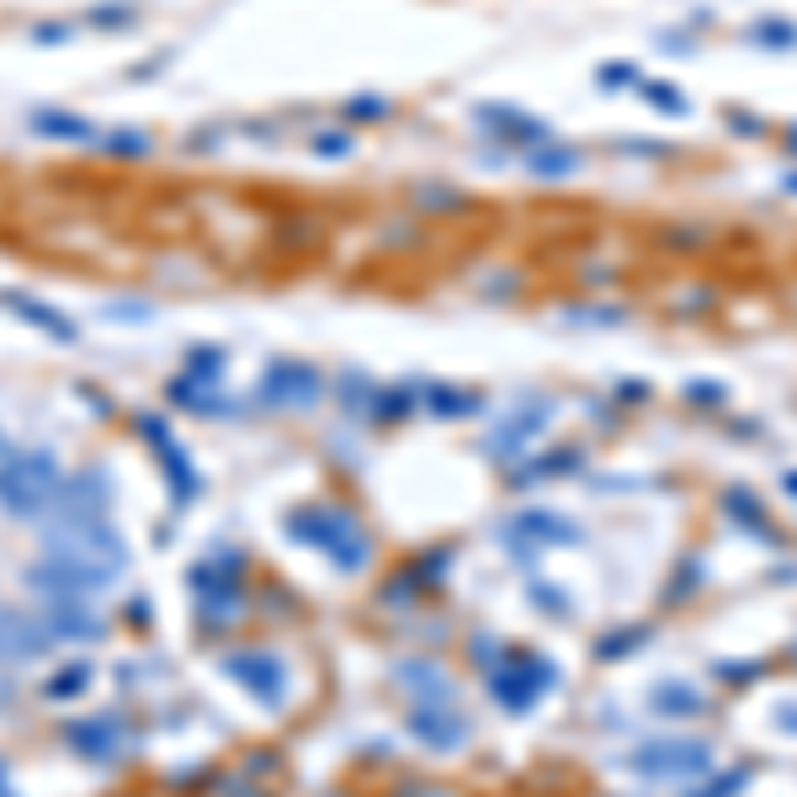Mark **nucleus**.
Returning <instances> with one entry per match:
<instances>
[{
  "mask_svg": "<svg viewBox=\"0 0 797 797\" xmlns=\"http://www.w3.org/2000/svg\"><path fill=\"white\" fill-rule=\"evenodd\" d=\"M59 484H64V468L54 452H6V462H0V505L11 516H22V522L54 511Z\"/></svg>",
  "mask_w": 797,
  "mask_h": 797,
  "instance_id": "1",
  "label": "nucleus"
},
{
  "mask_svg": "<svg viewBox=\"0 0 797 797\" xmlns=\"http://www.w3.org/2000/svg\"><path fill=\"white\" fill-rule=\"evenodd\" d=\"M293 543H308V548H319L336 569H362L368 564V532L357 526L351 511H336V505H304V511H293Z\"/></svg>",
  "mask_w": 797,
  "mask_h": 797,
  "instance_id": "2",
  "label": "nucleus"
},
{
  "mask_svg": "<svg viewBox=\"0 0 797 797\" xmlns=\"http://www.w3.org/2000/svg\"><path fill=\"white\" fill-rule=\"evenodd\" d=\"M118 580L112 564L101 558H80V553H48L43 564H32L28 585L43 596V601H91L96 590Z\"/></svg>",
  "mask_w": 797,
  "mask_h": 797,
  "instance_id": "3",
  "label": "nucleus"
},
{
  "mask_svg": "<svg viewBox=\"0 0 797 797\" xmlns=\"http://www.w3.org/2000/svg\"><path fill=\"white\" fill-rule=\"evenodd\" d=\"M48 553H80V558H101L123 569V537L107 516H59L48 526Z\"/></svg>",
  "mask_w": 797,
  "mask_h": 797,
  "instance_id": "4",
  "label": "nucleus"
},
{
  "mask_svg": "<svg viewBox=\"0 0 797 797\" xmlns=\"http://www.w3.org/2000/svg\"><path fill=\"white\" fill-rule=\"evenodd\" d=\"M553 680H558V670H553L548 659L526 654V648H511V654H505V665L490 675L494 702L511 707V712H526V707H532L537 697H543V691H548Z\"/></svg>",
  "mask_w": 797,
  "mask_h": 797,
  "instance_id": "5",
  "label": "nucleus"
},
{
  "mask_svg": "<svg viewBox=\"0 0 797 797\" xmlns=\"http://www.w3.org/2000/svg\"><path fill=\"white\" fill-rule=\"evenodd\" d=\"M240 585H245V575H240V558L234 553H223V558H203L197 564V575H192V590H197V601H203V612L208 616H234V607H240Z\"/></svg>",
  "mask_w": 797,
  "mask_h": 797,
  "instance_id": "6",
  "label": "nucleus"
},
{
  "mask_svg": "<svg viewBox=\"0 0 797 797\" xmlns=\"http://www.w3.org/2000/svg\"><path fill=\"white\" fill-rule=\"evenodd\" d=\"M319 398V368H308V362H272L266 378H261V404H272V410H308Z\"/></svg>",
  "mask_w": 797,
  "mask_h": 797,
  "instance_id": "7",
  "label": "nucleus"
},
{
  "mask_svg": "<svg viewBox=\"0 0 797 797\" xmlns=\"http://www.w3.org/2000/svg\"><path fill=\"white\" fill-rule=\"evenodd\" d=\"M48 648H54V638H48V627H43L37 616L0 601V659H6V665H32V659H43Z\"/></svg>",
  "mask_w": 797,
  "mask_h": 797,
  "instance_id": "8",
  "label": "nucleus"
},
{
  "mask_svg": "<svg viewBox=\"0 0 797 797\" xmlns=\"http://www.w3.org/2000/svg\"><path fill=\"white\" fill-rule=\"evenodd\" d=\"M627 766L644 771V776H691L707 766V744L702 739H659L648 750H633Z\"/></svg>",
  "mask_w": 797,
  "mask_h": 797,
  "instance_id": "9",
  "label": "nucleus"
},
{
  "mask_svg": "<svg viewBox=\"0 0 797 797\" xmlns=\"http://www.w3.org/2000/svg\"><path fill=\"white\" fill-rule=\"evenodd\" d=\"M229 680H240L250 697H261V702H282V691H287V665L276 659V654H261V648H250V654H229Z\"/></svg>",
  "mask_w": 797,
  "mask_h": 797,
  "instance_id": "10",
  "label": "nucleus"
},
{
  "mask_svg": "<svg viewBox=\"0 0 797 797\" xmlns=\"http://www.w3.org/2000/svg\"><path fill=\"white\" fill-rule=\"evenodd\" d=\"M37 622L48 627L54 644H96L107 633V622L91 612V601H48Z\"/></svg>",
  "mask_w": 797,
  "mask_h": 797,
  "instance_id": "11",
  "label": "nucleus"
},
{
  "mask_svg": "<svg viewBox=\"0 0 797 797\" xmlns=\"http://www.w3.org/2000/svg\"><path fill=\"white\" fill-rule=\"evenodd\" d=\"M473 118H479V123L490 128L494 139H505V144H522V150H543V144H553V139H548V123L526 118V112H516V107H500V101H484V107H479Z\"/></svg>",
  "mask_w": 797,
  "mask_h": 797,
  "instance_id": "12",
  "label": "nucleus"
},
{
  "mask_svg": "<svg viewBox=\"0 0 797 797\" xmlns=\"http://www.w3.org/2000/svg\"><path fill=\"white\" fill-rule=\"evenodd\" d=\"M410 729L426 739V744H436V750H458L462 744V718L452 712V702H421L415 707V718H410Z\"/></svg>",
  "mask_w": 797,
  "mask_h": 797,
  "instance_id": "13",
  "label": "nucleus"
},
{
  "mask_svg": "<svg viewBox=\"0 0 797 797\" xmlns=\"http://www.w3.org/2000/svg\"><path fill=\"white\" fill-rule=\"evenodd\" d=\"M107 500H112V490L101 484V473H91V479H64L54 511H59V516H107Z\"/></svg>",
  "mask_w": 797,
  "mask_h": 797,
  "instance_id": "14",
  "label": "nucleus"
},
{
  "mask_svg": "<svg viewBox=\"0 0 797 797\" xmlns=\"http://www.w3.org/2000/svg\"><path fill=\"white\" fill-rule=\"evenodd\" d=\"M123 723L118 718H91V723H69V744L80 750V755H91V761H112L118 750H123Z\"/></svg>",
  "mask_w": 797,
  "mask_h": 797,
  "instance_id": "15",
  "label": "nucleus"
},
{
  "mask_svg": "<svg viewBox=\"0 0 797 797\" xmlns=\"http://www.w3.org/2000/svg\"><path fill=\"white\" fill-rule=\"evenodd\" d=\"M548 415H553V404H543V398H537V404H526L516 421H505V426L494 430V452H522L526 441L548 426Z\"/></svg>",
  "mask_w": 797,
  "mask_h": 797,
  "instance_id": "16",
  "label": "nucleus"
},
{
  "mask_svg": "<svg viewBox=\"0 0 797 797\" xmlns=\"http://www.w3.org/2000/svg\"><path fill=\"white\" fill-rule=\"evenodd\" d=\"M91 691V665L86 659H75V665H64L43 680V697H54V702H69V697H86Z\"/></svg>",
  "mask_w": 797,
  "mask_h": 797,
  "instance_id": "17",
  "label": "nucleus"
},
{
  "mask_svg": "<svg viewBox=\"0 0 797 797\" xmlns=\"http://www.w3.org/2000/svg\"><path fill=\"white\" fill-rule=\"evenodd\" d=\"M511 537H532V543H575L569 522L543 516V511H532V516H522V522H511Z\"/></svg>",
  "mask_w": 797,
  "mask_h": 797,
  "instance_id": "18",
  "label": "nucleus"
},
{
  "mask_svg": "<svg viewBox=\"0 0 797 797\" xmlns=\"http://www.w3.org/2000/svg\"><path fill=\"white\" fill-rule=\"evenodd\" d=\"M638 96H648V107H654V112H665V118H686V112H691L686 91H680V86H670V80H638Z\"/></svg>",
  "mask_w": 797,
  "mask_h": 797,
  "instance_id": "19",
  "label": "nucleus"
},
{
  "mask_svg": "<svg viewBox=\"0 0 797 797\" xmlns=\"http://www.w3.org/2000/svg\"><path fill=\"white\" fill-rule=\"evenodd\" d=\"M6 304H17V308H22V319H28V325H43V330H54L59 340L75 336V325H64V319H59V314H54L48 304H32V298H22V293H6Z\"/></svg>",
  "mask_w": 797,
  "mask_h": 797,
  "instance_id": "20",
  "label": "nucleus"
},
{
  "mask_svg": "<svg viewBox=\"0 0 797 797\" xmlns=\"http://www.w3.org/2000/svg\"><path fill=\"white\" fill-rule=\"evenodd\" d=\"M426 410H436V415H473V410H479V398L462 394V389H441V383H430V389H426Z\"/></svg>",
  "mask_w": 797,
  "mask_h": 797,
  "instance_id": "21",
  "label": "nucleus"
},
{
  "mask_svg": "<svg viewBox=\"0 0 797 797\" xmlns=\"http://www.w3.org/2000/svg\"><path fill=\"white\" fill-rule=\"evenodd\" d=\"M750 43H761V48H793L797 43V28L793 22H782V17H766V22H750V32H744Z\"/></svg>",
  "mask_w": 797,
  "mask_h": 797,
  "instance_id": "22",
  "label": "nucleus"
},
{
  "mask_svg": "<svg viewBox=\"0 0 797 797\" xmlns=\"http://www.w3.org/2000/svg\"><path fill=\"white\" fill-rule=\"evenodd\" d=\"M532 176H569L575 165H580V154L575 150H553V144H543V150H532Z\"/></svg>",
  "mask_w": 797,
  "mask_h": 797,
  "instance_id": "23",
  "label": "nucleus"
},
{
  "mask_svg": "<svg viewBox=\"0 0 797 797\" xmlns=\"http://www.w3.org/2000/svg\"><path fill=\"white\" fill-rule=\"evenodd\" d=\"M654 707H659V712H702V697H697L691 686H659V691H654Z\"/></svg>",
  "mask_w": 797,
  "mask_h": 797,
  "instance_id": "24",
  "label": "nucleus"
},
{
  "mask_svg": "<svg viewBox=\"0 0 797 797\" xmlns=\"http://www.w3.org/2000/svg\"><path fill=\"white\" fill-rule=\"evenodd\" d=\"M32 123L43 128V133H64V139H91V123H80V118H59V112H37Z\"/></svg>",
  "mask_w": 797,
  "mask_h": 797,
  "instance_id": "25",
  "label": "nucleus"
},
{
  "mask_svg": "<svg viewBox=\"0 0 797 797\" xmlns=\"http://www.w3.org/2000/svg\"><path fill=\"white\" fill-rule=\"evenodd\" d=\"M723 505H729L734 516H744V522H750V532H766V516L755 511V500H750L744 490H729V494H723Z\"/></svg>",
  "mask_w": 797,
  "mask_h": 797,
  "instance_id": "26",
  "label": "nucleus"
},
{
  "mask_svg": "<svg viewBox=\"0 0 797 797\" xmlns=\"http://www.w3.org/2000/svg\"><path fill=\"white\" fill-rule=\"evenodd\" d=\"M346 118H357V123H378V118H389V101H383V96H357V101L346 107Z\"/></svg>",
  "mask_w": 797,
  "mask_h": 797,
  "instance_id": "27",
  "label": "nucleus"
},
{
  "mask_svg": "<svg viewBox=\"0 0 797 797\" xmlns=\"http://www.w3.org/2000/svg\"><path fill=\"white\" fill-rule=\"evenodd\" d=\"M686 394H691V404H707V410H712V404H723V398H729V389H723V383H707V378H691V383H686Z\"/></svg>",
  "mask_w": 797,
  "mask_h": 797,
  "instance_id": "28",
  "label": "nucleus"
},
{
  "mask_svg": "<svg viewBox=\"0 0 797 797\" xmlns=\"http://www.w3.org/2000/svg\"><path fill=\"white\" fill-rule=\"evenodd\" d=\"M218 368H223V357H218V351H208V346H197V351H192V378H218Z\"/></svg>",
  "mask_w": 797,
  "mask_h": 797,
  "instance_id": "29",
  "label": "nucleus"
},
{
  "mask_svg": "<svg viewBox=\"0 0 797 797\" xmlns=\"http://www.w3.org/2000/svg\"><path fill=\"white\" fill-rule=\"evenodd\" d=\"M644 638H648L644 627H627V633H616V638H607V644H601V659H622V648L644 644Z\"/></svg>",
  "mask_w": 797,
  "mask_h": 797,
  "instance_id": "30",
  "label": "nucleus"
},
{
  "mask_svg": "<svg viewBox=\"0 0 797 797\" xmlns=\"http://www.w3.org/2000/svg\"><path fill=\"white\" fill-rule=\"evenodd\" d=\"M644 75H638V64H607L601 69V86H638Z\"/></svg>",
  "mask_w": 797,
  "mask_h": 797,
  "instance_id": "31",
  "label": "nucleus"
},
{
  "mask_svg": "<svg viewBox=\"0 0 797 797\" xmlns=\"http://www.w3.org/2000/svg\"><path fill=\"white\" fill-rule=\"evenodd\" d=\"M314 150H319V154H346V150H351V139H346V133H319V139H314Z\"/></svg>",
  "mask_w": 797,
  "mask_h": 797,
  "instance_id": "32",
  "label": "nucleus"
},
{
  "mask_svg": "<svg viewBox=\"0 0 797 797\" xmlns=\"http://www.w3.org/2000/svg\"><path fill=\"white\" fill-rule=\"evenodd\" d=\"M782 186H787V192L797 197V171H787V176H782Z\"/></svg>",
  "mask_w": 797,
  "mask_h": 797,
  "instance_id": "33",
  "label": "nucleus"
},
{
  "mask_svg": "<svg viewBox=\"0 0 797 797\" xmlns=\"http://www.w3.org/2000/svg\"><path fill=\"white\" fill-rule=\"evenodd\" d=\"M787 150L797 154V128H787Z\"/></svg>",
  "mask_w": 797,
  "mask_h": 797,
  "instance_id": "34",
  "label": "nucleus"
},
{
  "mask_svg": "<svg viewBox=\"0 0 797 797\" xmlns=\"http://www.w3.org/2000/svg\"><path fill=\"white\" fill-rule=\"evenodd\" d=\"M787 494H797V473H787Z\"/></svg>",
  "mask_w": 797,
  "mask_h": 797,
  "instance_id": "35",
  "label": "nucleus"
},
{
  "mask_svg": "<svg viewBox=\"0 0 797 797\" xmlns=\"http://www.w3.org/2000/svg\"><path fill=\"white\" fill-rule=\"evenodd\" d=\"M0 797H11V793H6V766H0Z\"/></svg>",
  "mask_w": 797,
  "mask_h": 797,
  "instance_id": "36",
  "label": "nucleus"
},
{
  "mask_svg": "<svg viewBox=\"0 0 797 797\" xmlns=\"http://www.w3.org/2000/svg\"><path fill=\"white\" fill-rule=\"evenodd\" d=\"M0 462H6V430H0Z\"/></svg>",
  "mask_w": 797,
  "mask_h": 797,
  "instance_id": "37",
  "label": "nucleus"
}]
</instances>
